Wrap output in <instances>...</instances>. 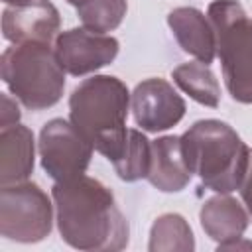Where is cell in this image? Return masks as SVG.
<instances>
[{"label": "cell", "instance_id": "5b68a950", "mask_svg": "<svg viewBox=\"0 0 252 252\" xmlns=\"http://www.w3.org/2000/svg\"><path fill=\"white\" fill-rule=\"evenodd\" d=\"M207 18L217 39L222 79L236 102L252 104V18L236 0H215Z\"/></svg>", "mask_w": 252, "mask_h": 252}, {"label": "cell", "instance_id": "ba28073f", "mask_svg": "<svg viewBox=\"0 0 252 252\" xmlns=\"http://www.w3.org/2000/svg\"><path fill=\"white\" fill-rule=\"evenodd\" d=\"M118 39L96 33L87 28H73L55 37V55L65 73L81 77L114 61L118 55Z\"/></svg>", "mask_w": 252, "mask_h": 252}, {"label": "cell", "instance_id": "8fae6325", "mask_svg": "<svg viewBox=\"0 0 252 252\" xmlns=\"http://www.w3.org/2000/svg\"><path fill=\"white\" fill-rule=\"evenodd\" d=\"M167 26L173 32L179 47L203 63H213L217 53V39L213 26L203 12L191 6L175 8L167 14Z\"/></svg>", "mask_w": 252, "mask_h": 252}, {"label": "cell", "instance_id": "2e32d148", "mask_svg": "<svg viewBox=\"0 0 252 252\" xmlns=\"http://www.w3.org/2000/svg\"><path fill=\"white\" fill-rule=\"evenodd\" d=\"M195 248V238L191 226L181 215L165 213L158 217L150 230V252H191Z\"/></svg>", "mask_w": 252, "mask_h": 252}, {"label": "cell", "instance_id": "277c9868", "mask_svg": "<svg viewBox=\"0 0 252 252\" xmlns=\"http://www.w3.org/2000/svg\"><path fill=\"white\" fill-rule=\"evenodd\" d=\"M0 73L12 94L30 110H43L59 102L65 71L49 43H16L4 49Z\"/></svg>", "mask_w": 252, "mask_h": 252}, {"label": "cell", "instance_id": "9c48e42d", "mask_svg": "<svg viewBox=\"0 0 252 252\" xmlns=\"http://www.w3.org/2000/svg\"><path fill=\"white\" fill-rule=\"evenodd\" d=\"M136 124L146 132H163L175 126L185 114V100L165 79H146L132 93Z\"/></svg>", "mask_w": 252, "mask_h": 252}, {"label": "cell", "instance_id": "3957f363", "mask_svg": "<svg viewBox=\"0 0 252 252\" xmlns=\"http://www.w3.org/2000/svg\"><path fill=\"white\" fill-rule=\"evenodd\" d=\"M181 148L191 173L215 193H232L240 187L250 150L242 138L220 120H197L181 136Z\"/></svg>", "mask_w": 252, "mask_h": 252}, {"label": "cell", "instance_id": "7402d4cb", "mask_svg": "<svg viewBox=\"0 0 252 252\" xmlns=\"http://www.w3.org/2000/svg\"><path fill=\"white\" fill-rule=\"evenodd\" d=\"M2 2H6L10 6H26V4H32L33 0H2Z\"/></svg>", "mask_w": 252, "mask_h": 252}, {"label": "cell", "instance_id": "ac0fdd59", "mask_svg": "<svg viewBox=\"0 0 252 252\" xmlns=\"http://www.w3.org/2000/svg\"><path fill=\"white\" fill-rule=\"evenodd\" d=\"M77 8L83 26L96 33L116 30L126 16V0H67Z\"/></svg>", "mask_w": 252, "mask_h": 252}, {"label": "cell", "instance_id": "e0dca14e", "mask_svg": "<svg viewBox=\"0 0 252 252\" xmlns=\"http://www.w3.org/2000/svg\"><path fill=\"white\" fill-rule=\"evenodd\" d=\"M152 163V144L150 140L134 128H128L126 140L120 156L112 161L118 177L122 181H138L148 177Z\"/></svg>", "mask_w": 252, "mask_h": 252}, {"label": "cell", "instance_id": "ffe728a7", "mask_svg": "<svg viewBox=\"0 0 252 252\" xmlns=\"http://www.w3.org/2000/svg\"><path fill=\"white\" fill-rule=\"evenodd\" d=\"M238 189H240V197H242V201H244V205L248 209V215L252 217V152H250L248 171H246V175H244V179H242Z\"/></svg>", "mask_w": 252, "mask_h": 252}, {"label": "cell", "instance_id": "4fadbf2b", "mask_svg": "<svg viewBox=\"0 0 252 252\" xmlns=\"http://www.w3.org/2000/svg\"><path fill=\"white\" fill-rule=\"evenodd\" d=\"M33 171V132L24 124L0 130V185L22 183Z\"/></svg>", "mask_w": 252, "mask_h": 252}, {"label": "cell", "instance_id": "7a4b0ae2", "mask_svg": "<svg viewBox=\"0 0 252 252\" xmlns=\"http://www.w3.org/2000/svg\"><path fill=\"white\" fill-rule=\"evenodd\" d=\"M130 93L126 85L110 75L85 79L69 96V118L73 126L102 154L114 161L126 140Z\"/></svg>", "mask_w": 252, "mask_h": 252}, {"label": "cell", "instance_id": "52a82bcc", "mask_svg": "<svg viewBox=\"0 0 252 252\" xmlns=\"http://www.w3.org/2000/svg\"><path fill=\"white\" fill-rule=\"evenodd\" d=\"M41 167L55 181H69L85 175L91 158V142L63 118L49 120L39 132Z\"/></svg>", "mask_w": 252, "mask_h": 252}, {"label": "cell", "instance_id": "6da1fadb", "mask_svg": "<svg viewBox=\"0 0 252 252\" xmlns=\"http://www.w3.org/2000/svg\"><path fill=\"white\" fill-rule=\"evenodd\" d=\"M51 197L61 238L77 250H122L128 244V220L112 191L98 179L81 175L55 181Z\"/></svg>", "mask_w": 252, "mask_h": 252}, {"label": "cell", "instance_id": "44dd1931", "mask_svg": "<svg viewBox=\"0 0 252 252\" xmlns=\"http://www.w3.org/2000/svg\"><path fill=\"white\" fill-rule=\"evenodd\" d=\"M252 250V242L250 240H232V242H226V244H219V250Z\"/></svg>", "mask_w": 252, "mask_h": 252}, {"label": "cell", "instance_id": "30bf717a", "mask_svg": "<svg viewBox=\"0 0 252 252\" xmlns=\"http://www.w3.org/2000/svg\"><path fill=\"white\" fill-rule=\"evenodd\" d=\"M61 26L57 8L49 0L10 6L2 12V33L12 43H49Z\"/></svg>", "mask_w": 252, "mask_h": 252}, {"label": "cell", "instance_id": "7c38bea8", "mask_svg": "<svg viewBox=\"0 0 252 252\" xmlns=\"http://www.w3.org/2000/svg\"><path fill=\"white\" fill-rule=\"evenodd\" d=\"M146 179L163 193L185 189L191 169L183 156L181 136H161L152 142V163Z\"/></svg>", "mask_w": 252, "mask_h": 252}, {"label": "cell", "instance_id": "8992f818", "mask_svg": "<svg viewBox=\"0 0 252 252\" xmlns=\"http://www.w3.org/2000/svg\"><path fill=\"white\" fill-rule=\"evenodd\" d=\"M53 211L49 197L35 183L2 185L0 234L16 242H39L51 232Z\"/></svg>", "mask_w": 252, "mask_h": 252}, {"label": "cell", "instance_id": "9a60e30c", "mask_svg": "<svg viewBox=\"0 0 252 252\" xmlns=\"http://www.w3.org/2000/svg\"><path fill=\"white\" fill-rule=\"evenodd\" d=\"M171 77H173V83L199 104H205L211 108L219 106L220 87L207 63L203 61L183 63L171 71Z\"/></svg>", "mask_w": 252, "mask_h": 252}, {"label": "cell", "instance_id": "5bb4252c", "mask_svg": "<svg viewBox=\"0 0 252 252\" xmlns=\"http://www.w3.org/2000/svg\"><path fill=\"white\" fill-rule=\"evenodd\" d=\"M199 220L205 234L219 244L242 238L244 230L248 228L246 211L236 199L228 197L226 193L207 199L199 211Z\"/></svg>", "mask_w": 252, "mask_h": 252}, {"label": "cell", "instance_id": "d6986e66", "mask_svg": "<svg viewBox=\"0 0 252 252\" xmlns=\"http://www.w3.org/2000/svg\"><path fill=\"white\" fill-rule=\"evenodd\" d=\"M18 120H20V108H18V104L6 93H2L0 94V126L2 128L12 126V124H18Z\"/></svg>", "mask_w": 252, "mask_h": 252}]
</instances>
